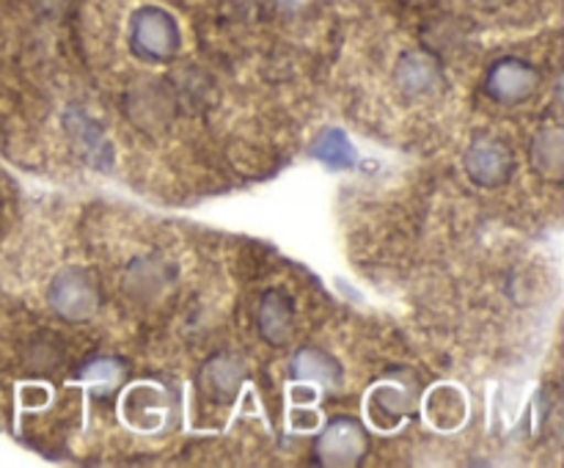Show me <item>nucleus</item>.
Listing matches in <instances>:
<instances>
[{
  "label": "nucleus",
  "instance_id": "nucleus-1",
  "mask_svg": "<svg viewBox=\"0 0 564 468\" xmlns=\"http://www.w3.org/2000/svg\"><path fill=\"white\" fill-rule=\"evenodd\" d=\"M47 306L64 323H91L102 308V290H99L97 275L77 264L61 268L47 286Z\"/></svg>",
  "mask_w": 564,
  "mask_h": 468
},
{
  "label": "nucleus",
  "instance_id": "nucleus-2",
  "mask_svg": "<svg viewBox=\"0 0 564 468\" xmlns=\"http://www.w3.org/2000/svg\"><path fill=\"white\" fill-rule=\"evenodd\" d=\"M127 42H130L135 58L149 61V64H165V61H174L182 47L180 22L163 6H141L130 17Z\"/></svg>",
  "mask_w": 564,
  "mask_h": 468
},
{
  "label": "nucleus",
  "instance_id": "nucleus-3",
  "mask_svg": "<svg viewBox=\"0 0 564 468\" xmlns=\"http://www.w3.org/2000/svg\"><path fill=\"white\" fill-rule=\"evenodd\" d=\"M463 168L474 185L496 191L516 174V152L505 138L477 135L463 154Z\"/></svg>",
  "mask_w": 564,
  "mask_h": 468
},
{
  "label": "nucleus",
  "instance_id": "nucleus-4",
  "mask_svg": "<svg viewBox=\"0 0 564 468\" xmlns=\"http://www.w3.org/2000/svg\"><path fill=\"white\" fill-rule=\"evenodd\" d=\"M369 435L358 418L336 416L323 427L314 440V455L323 466L352 468L367 457Z\"/></svg>",
  "mask_w": 564,
  "mask_h": 468
},
{
  "label": "nucleus",
  "instance_id": "nucleus-5",
  "mask_svg": "<svg viewBox=\"0 0 564 468\" xmlns=\"http://www.w3.org/2000/svg\"><path fill=\"white\" fill-rule=\"evenodd\" d=\"M540 69L527 58L507 55L499 58L485 75V94L499 105H521L540 88Z\"/></svg>",
  "mask_w": 564,
  "mask_h": 468
},
{
  "label": "nucleus",
  "instance_id": "nucleus-6",
  "mask_svg": "<svg viewBox=\"0 0 564 468\" xmlns=\"http://www.w3.org/2000/svg\"><path fill=\"white\" fill-rule=\"evenodd\" d=\"M248 380V367L235 352H213L198 369V394L209 405H231Z\"/></svg>",
  "mask_w": 564,
  "mask_h": 468
},
{
  "label": "nucleus",
  "instance_id": "nucleus-7",
  "mask_svg": "<svg viewBox=\"0 0 564 468\" xmlns=\"http://www.w3.org/2000/svg\"><path fill=\"white\" fill-rule=\"evenodd\" d=\"M174 284V268L158 253H143L127 264L121 275V292L138 306H152L165 297Z\"/></svg>",
  "mask_w": 564,
  "mask_h": 468
},
{
  "label": "nucleus",
  "instance_id": "nucleus-8",
  "mask_svg": "<svg viewBox=\"0 0 564 468\" xmlns=\"http://www.w3.org/2000/svg\"><path fill=\"white\" fill-rule=\"evenodd\" d=\"M394 86L408 99L435 97L444 88V69L435 55L424 53V50H408L394 64Z\"/></svg>",
  "mask_w": 564,
  "mask_h": 468
},
{
  "label": "nucleus",
  "instance_id": "nucleus-9",
  "mask_svg": "<svg viewBox=\"0 0 564 468\" xmlns=\"http://www.w3.org/2000/svg\"><path fill=\"white\" fill-rule=\"evenodd\" d=\"M297 328V306L284 290H268L257 306V330L270 347L281 350L292 341Z\"/></svg>",
  "mask_w": 564,
  "mask_h": 468
},
{
  "label": "nucleus",
  "instance_id": "nucleus-10",
  "mask_svg": "<svg viewBox=\"0 0 564 468\" xmlns=\"http://www.w3.org/2000/svg\"><path fill=\"white\" fill-rule=\"evenodd\" d=\"M127 116L138 130H165L174 121V99L165 86H135L127 94Z\"/></svg>",
  "mask_w": 564,
  "mask_h": 468
},
{
  "label": "nucleus",
  "instance_id": "nucleus-11",
  "mask_svg": "<svg viewBox=\"0 0 564 468\" xmlns=\"http://www.w3.org/2000/svg\"><path fill=\"white\" fill-rule=\"evenodd\" d=\"M292 380H303V383H317L323 389H339L345 380V369L336 361L330 352L319 350V347H301L295 350L290 361Z\"/></svg>",
  "mask_w": 564,
  "mask_h": 468
},
{
  "label": "nucleus",
  "instance_id": "nucleus-12",
  "mask_svg": "<svg viewBox=\"0 0 564 468\" xmlns=\"http://www.w3.org/2000/svg\"><path fill=\"white\" fill-rule=\"evenodd\" d=\"M529 160L540 179L560 185L564 179V132L556 124L540 127L529 146Z\"/></svg>",
  "mask_w": 564,
  "mask_h": 468
},
{
  "label": "nucleus",
  "instance_id": "nucleus-13",
  "mask_svg": "<svg viewBox=\"0 0 564 468\" xmlns=\"http://www.w3.org/2000/svg\"><path fill=\"white\" fill-rule=\"evenodd\" d=\"M127 378V363L116 356H97L91 361L83 363V369L77 372V380L86 383L91 389V394L97 400H108L116 391L121 389Z\"/></svg>",
  "mask_w": 564,
  "mask_h": 468
},
{
  "label": "nucleus",
  "instance_id": "nucleus-14",
  "mask_svg": "<svg viewBox=\"0 0 564 468\" xmlns=\"http://www.w3.org/2000/svg\"><path fill=\"white\" fill-rule=\"evenodd\" d=\"M312 157L334 171L352 168V165L358 163L356 146H352L350 138H347L345 130H339V127H328V130H323L314 138Z\"/></svg>",
  "mask_w": 564,
  "mask_h": 468
},
{
  "label": "nucleus",
  "instance_id": "nucleus-15",
  "mask_svg": "<svg viewBox=\"0 0 564 468\" xmlns=\"http://www.w3.org/2000/svg\"><path fill=\"white\" fill-rule=\"evenodd\" d=\"M408 411H413V396L408 391H402L400 385H380L369 396V413H372V418H378L380 413H389L383 427H394Z\"/></svg>",
  "mask_w": 564,
  "mask_h": 468
},
{
  "label": "nucleus",
  "instance_id": "nucleus-16",
  "mask_svg": "<svg viewBox=\"0 0 564 468\" xmlns=\"http://www.w3.org/2000/svg\"><path fill=\"white\" fill-rule=\"evenodd\" d=\"M0 218H3V198H0Z\"/></svg>",
  "mask_w": 564,
  "mask_h": 468
}]
</instances>
